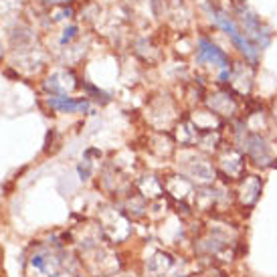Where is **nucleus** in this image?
<instances>
[{
    "instance_id": "1",
    "label": "nucleus",
    "mask_w": 277,
    "mask_h": 277,
    "mask_svg": "<svg viewBox=\"0 0 277 277\" xmlns=\"http://www.w3.org/2000/svg\"><path fill=\"white\" fill-rule=\"evenodd\" d=\"M69 257L59 249L39 247L27 265L29 277H77L69 267Z\"/></svg>"
},
{
    "instance_id": "2",
    "label": "nucleus",
    "mask_w": 277,
    "mask_h": 277,
    "mask_svg": "<svg viewBox=\"0 0 277 277\" xmlns=\"http://www.w3.org/2000/svg\"><path fill=\"white\" fill-rule=\"evenodd\" d=\"M235 15L239 17V23H241V31H245V35L261 49V47H267L271 43V31L263 25L261 17H257L245 3L237 0L235 3Z\"/></svg>"
},
{
    "instance_id": "3",
    "label": "nucleus",
    "mask_w": 277,
    "mask_h": 277,
    "mask_svg": "<svg viewBox=\"0 0 277 277\" xmlns=\"http://www.w3.org/2000/svg\"><path fill=\"white\" fill-rule=\"evenodd\" d=\"M196 63H208L216 69H225V67H231V59L229 55L218 49L210 39L206 37H200L198 43H196Z\"/></svg>"
},
{
    "instance_id": "4",
    "label": "nucleus",
    "mask_w": 277,
    "mask_h": 277,
    "mask_svg": "<svg viewBox=\"0 0 277 277\" xmlns=\"http://www.w3.org/2000/svg\"><path fill=\"white\" fill-rule=\"evenodd\" d=\"M218 166L220 170L225 172V176L229 178H245V156L237 150H227L223 152V156L218 158Z\"/></svg>"
},
{
    "instance_id": "5",
    "label": "nucleus",
    "mask_w": 277,
    "mask_h": 277,
    "mask_svg": "<svg viewBox=\"0 0 277 277\" xmlns=\"http://www.w3.org/2000/svg\"><path fill=\"white\" fill-rule=\"evenodd\" d=\"M47 103L55 112H61V114H77V112H85L89 107L87 99H73L67 95H51L47 99Z\"/></svg>"
},
{
    "instance_id": "6",
    "label": "nucleus",
    "mask_w": 277,
    "mask_h": 277,
    "mask_svg": "<svg viewBox=\"0 0 277 277\" xmlns=\"http://www.w3.org/2000/svg\"><path fill=\"white\" fill-rule=\"evenodd\" d=\"M261 188H263V184H261V180L257 176H247L241 182V188H239V200H241V204L253 206L257 202V198H259V194H261Z\"/></svg>"
},
{
    "instance_id": "7",
    "label": "nucleus",
    "mask_w": 277,
    "mask_h": 277,
    "mask_svg": "<svg viewBox=\"0 0 277 277\" xmlns=\"http://www.w3.org/2000/svg\"><path fill=\"white\" fill-rule=\"evenodd\" d=\"M208 105L216 116H231L237 109V101H235V97L229 95V91L227 93H223V91L212 93L210 99H208Z\"/></svg>"
},
{
    "instance_id": "8",
    "label": "nucleus",
    "mask_w": 277,
    "mask_h": 277,
    "mask_svg": "<svg viewBox=\"0 0 277 277\" xmlns=\"http://www.w3.org/2000/svg\"><path fill=\"white\" fill-rule=\"evenodd\" d=\"M172 267H174L172 257H170V255H162V253H160V255L152 257L150 267H148V273H150V277H164V273H170Z\"/></svg>"
},
{
    "instance_id": "9",
    "label": "nucleus",
    "mask_w": 277,
    "mask_h": 277,
    "mask_svg": "<svg viewBox=\"0 0 277 277\" xmlns=\"http://www.w3.org/2000/svg\"><path fill=\"white\" fill-rule=\"evenodd\" d=\"M75 33H77V29H75V27H69V31H65V35H63V39H61V43H63V45H65V43H67V41H71V39H73V35H75Z\"/></svg>"
},
{
    "instance_id": "10",
    "label": "nucleus",
    "mask_w": 277,
    "mask_h": 277,
    "mask_svg": "<svg viewBox=\"0 0 277 277\" xmlns=\"http://www.w3.org/2000/svg\"><path fill=\"white\" fill-rule=\"evenodd\" d=\"M53 3H67V0H53Z\"/></svg>"
}]
</instances>
